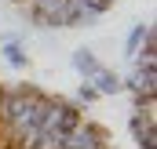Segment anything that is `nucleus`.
Returning <instances> with one entry per match:
<instances>
[{"label": "nucleus", "instance_id": "obj_1", "mask_svg": "<svg viewBox=\"0 0 157 149\" xmlns=\"http://www.w3.org/2000/svg\"><path fill=\"white\" fill-rule=\"evenodd\" d=\"M135 58H139L135 73L128 80H121V87H128L135 98H146V95H154V87H157V66H154V55H135Z\"/></svg>", "mask_w": 157, "mask_h": 149}, {"label": "nucleus", "instance_id": "obj_2", "mask_svg": "<svg viewBox=\"0 0 157 149\" xmlns=\"http://www.w3.org/2000/svg\"><path fill=\"white\" fill-rule=\"evenodd\" d=\"M62 149H106V131L99 124H84L80 120L77 127L62 138Z\"/></svg>", "mask_w": 157, "mask_h": 149}, {"label": "nucleus", "instance_id": "obj_3", "mask_svg": "<svg viewBox=\"0 0 157 149\" xmlns=\"http://www.w3.org/2000/svg\"><path fill=\"white\" fill-rule=\"evenodd\" d=\"M88 84L99 91V95H117L121 91V73H113V69H106V66H99L95 73L88 76Z\"/></svg>", "mask_w": 157, "mask_h": 149}, {"label": "nucleus", "instance_id": "obj_4", "mask_svg": "<svg viewBox=\"0 0 157 149\" xmlns=\"http://www.w3.org/2000/svg\"><path fill=\"white\" fill-rule=\"evenodd\" d=\"M146 40H154V26H150V22H139V26L128 33V47H124V51H128V58H135V55L146 47Z\"/></svg>", "mask_w": 157, "mask_h": 149}, {"label": "nucleus", "instance_id": "obj_5", "mask_svg": "<svg viewBox=\"0 0 157 149\" xmlns=\"http://www.w3.org/2000/svg\"><path fill=\"white\" fill-rule=\"evenodd\" d=\"M4 58H7L11 69H29V55L22 51V44L15 37H4Z\"/></svg>", "mask_w": 157, "mask_h": 149}, {"label": "nucleus", "instance_id": "obj_6", "mask_svg": "<svg viewBox=\"0 0 157 149\" xmlns=\"http://www.w3.org/2000/svg\"><path fill=\"white\" fill-rule=\"evenodd\" d=\"M73 66H77V73L88 80V76L99 69V58H95V51H91V47H77V51H73Z\"/></svg>", "mask_w": 157, "mask_h": 149}, {"label": "nucleus", "instance_id": "obj_7", "mask_svg": "<svg viewBox=\"0 0 157 149\" xmlns=\"http://www.w3.org/2000/svg\"><path fill=\"white\" fill-rule=\"evenodd\" d=\"M95 98H99V91H95V87L84 80V84L77 87V106H84V102H95Z\"/></svg>", "mask_w": 157, "mask_h": 149}, {"label": "nucleus", "instance_id": "obj_8", "mask_svg": "<svg viewBox=\"0 0 157 149\" xmlns=\"http://www.w3.org/2000/svg\"><path fill=\"white\" fill-rule=\"evenodd\" d=\"M15 4H22V0H15Z\"/></svg>", "mask_w": 157, "mask_h": 149}]
</instances>
